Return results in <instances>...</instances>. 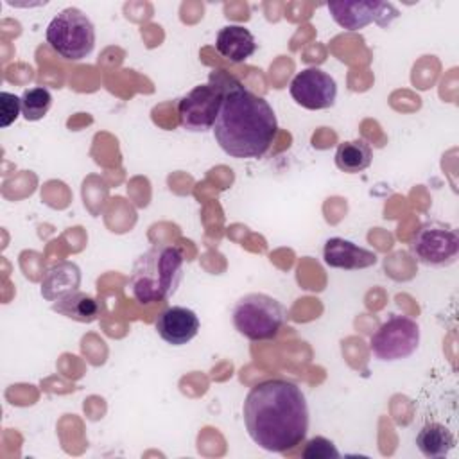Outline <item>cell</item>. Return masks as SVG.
Returning <instances> with one entry per match:
<instances>
[{"label": "cell", "mask_w": 459, "mask_h": 459, "mask_svg": "<svg viewBox=\"0 0 459 459\" xmlns=\"http://www.w3.org/2000/svg\"><path fill=\"white\" fill-rule=\"evenodd\" d=\"M244 425L260 448L283 454L299 445L308 430V403L301 387L287 378L255 384L242 405Z\"/></svg>", "instance_id": "1"}, {"label": "cell", "mask_w": 459, "mask_h": 459, "mask_svg": "<svg viewBox=\"0 0 459 459\" xmlns=\"http://www.w3.org/2000/svg\"><path fill=\"white\" fill-rule=\"evenodd\" d=\"M212 131L226 154L240 160L260 158L269 151L278 133V122L274 109L264 97L249 91L230 75Z\"/></svg>", "instance_id": "2"}, {"label": "cell", "mask_w": 459, "mask_h": 459, "mask_svg": "<svg viewBox=\"0 0 459 459\" xmlns=\"http://www.w3.org/2000/svg\"><path fill=\"white\" fill-rule=\"evenodd\" d=\"M183 253L176 246L156 244L142 253L129 276V290L142 305L165 301L183 280Z\"/></svg>", "instance_id": "3"}, {"label": "cell", "mask_w": 459, "mask_h": 459, "mask_svg": "<svg viewBox=\"0 0 459 459\" xmlns=\"http://www.w3.org/2000/svg\"><path fill=\"white\" fill-rule=\"evenodd\" d=\"M235 330L249 341H269L278 335L287 319L285 307L264 292L244 294L231 312Z\"/></svg>", "instance_id": "4"}, {"label": "cell", "mask_w": 459, "mask_h": 459, "mask_svg": "<svg viewBox=\"0 0 459 459\" xmlns=\"http://www.w3.org/2000/svg\"><path fill=\"white\" fill-rule=\"evenodd\" d=\"M45 38L56 54L79 61L93 52L95 27L81 9L66 7L50 20Z\"/></svg>", "instance_id": "5"}, {"label": "cell", "mask_w": 459, "mask_h": 459, "mask_svg": "<svg viewBox=\"0 0 459 459\" xmlns=\"http://www.w3.org/2000/svg\"><path fill=\"white\" fill-rule=\"evenodd\" d=\"M228 75L219 70L210 75L206 84H199L181 97L178 104V117L183 129L192 133H204L213 129L215 118L222 106Z\"/></svg>", "instance_id": "6"}, {"label": "cell", "mask_w": 459, "mask_h": 459, "mask_svg": "<svg viewBox=\"0 0 459 459\" xmlns=\"http://www.w3.org/2000/svg\"><path fill=\"white\" fill-rule=\"evenodd\" d=\"M420 346V326L400 314L387 317L371 335L369 350L378 360L394 362L411 357Z\"/></svg>", "instance_id": "7"}, {"label": "cell", "mask_w": 459, "mask_h": 459, "mask_svg": "<svg viewBox=\"0 0 459 459\" xmlns=\"http://www.w3.org/2000/svg\"><path fill=\"white\" fill-rule=\"evenodd\" d=\"M411 253L427 267H448L457 260L459 235L443 222H425L411 240Z\"/></svg>", "instance_id": "8"}, {"label": "cell", "mask_w": 459, "mask_h": 459, "mask_svg": "<svg viewBox=\"0 0 459 459\" xmlns=\"http://www.w3.org/2000/svg\"><path fill=\"white\" fill-rule=\"evenodd\" d=\"M328 11L337 25L346 30H360L369 23L387 27L393 20L398 18V9L389 2H332Z\"/></svg>", "instance_id": "9"}, {"label": "cell", "mask_w": 459, "mask_h": 459, "mask_svg": "<svg viewBox=\"0 0 459 459\" xmlns=\"http://www.w3.org/2000/svg\"><path fill=\"white\" fill-rule=\"evenodd\" d=\"M289 91L299 106L317 111L333 106L337 97V84L330 74L317 66H310L294 75Z\"/></svg>", "instance_id": "10"}, {"label": "cell", "mask_w": 459, "mask_h": 459, "mask_svg": "<svg viewBox=\"0 0 459 459\" xmlns=\"http://www.w3.org/2000/svg\"><path fill=\"white\" fill-rule=\"evenodd\" d=\"M154 326L165 342L183 346L197 335L201 323L194 310L186 307H169L158 316Z\"/></svg>", "instance_id": "11"}, {"label": "cell", "mask_w": 459, "mask_h": 459, "mask_svg": "<svg viewBox=\"0 0 459 459\" xmlns=\"http://www.w3.org/2000/svg\"><path fill=\"white\" fill-rule=\"evenodd\" d=\"M323 260L328 267L333 269L357 271L375 265L378 262V256L373 251L360 247L351 240H346L342 237H332L325 242Z\"/></svg>", "instance_id": "12"}, {"label": "cell", "mask_w": 459, "mask_h": 459, "mask_svg": "<svg viewBox=\"0 0 459 459\" xmlns=\"http://www.w3.org/2000/svg\"><path fill=\"white\" fill-rule=\"evenodd\" d=\"M81 269L74 262H57L50 265L41 278V296L47 301H59L79 290Z\"/></svg>", "instance_id": "13"}, {"label": "cell", "mask_w": 459, "mask_h": 459, "mask_svg": "<svg viewBox=\"0 0 459 459\" xmlns=\"http://www.w3.org/2000/svg\"><path fill=\"white\" fill-rule=\"evenodd\" d=\"M215 48L224 59L231 63H242L255 54L256 41L246 27L226 25L217 32Z\"/></svg>", "instance_id": "14"}, {"label": "cell", "mask_w": 459, "mask_h": 459, "mask_svg": "<svg viewBox=\"0 0 459 459\" xmlns=\"http://www.w3.org/2000/svg\"><path fill=\"white\" fill-rule=\"evenodd\" d=\"M454 445H455V439H454V434L450 432V429L437 421L425 423L420 429V432L416 434L418 450L425 457H430V459L448 455L450 450L454 448Z\"/></svg>", "instance_id": "15"}, {"label": "cell", "mask_w": 459, "mask_h": 459, "mask_svg": "<svg viewBox=\"0 0 459 459\" xmlns=\"http://www.w3.org/2000/svg\"><path fill=\"white\" fill-rule=\"evenodd\" d=\"M52 310L68 319H74L77 323H93L99 317L100 307H99V301L91 294L75 290V292L68 294L66 298L54 301Z\"/></svg>", "instance_id": "16"}, {"label": "cell", "mask_w": 459, "mask_h": 459, "mask_svg": "<svg viewBox=\"0 0 459 459\" xmlns=\"http://www.w3.org/2000/svg\"><path fill=\"white\" fill-rule=\"evenodd\" d=\"M373 152L364 140H350L339 143L335 151V165L346 174H357L371 165Z\"/></svg>", "instance_id": "17"}, {"label": "cell", "mask_w": 459, "mask_h": 459, "mask_svg": "<svg viewBox=\"0 0 459 459\" xmlns=\"http://www.w3.org/2000/svg\"><path fill=\"white\" fill-rule=\"evenodd\" d=\"M52 106V95L43 86L29 88L22 93V115L29 122L41 120Z\"/></svg>", "instance_id": "18"}, {"label": "cell", "mask_w": 459, "mask_h": 459, "mask_svg": "<svg viewBox=\"0 0 459 459\" xmlns=\"http://www.w3.org/2000/svg\"><path fill=\"white\" fill-rule=\"evenodd\" d=\"M301 455L305 459H330V457H339L341 454L330 439L323 436H316L305 443Z\"/></svg>", "instance_id": "19"}, {"label": "cell", "mask_w": 459, "mask_h": 459, "mask_svg": "<svg viewBox=\"0 0 459 459\" xmlns=\"http://www.w3.org/2000/svg\"><path fill=\"white\" fill-rule=\"evenodd\" d=\"M22 113V97L14 93L2 91L0 93V126L9 127Z\"/></svg>", "instance_id": "20"}]
</instances>
